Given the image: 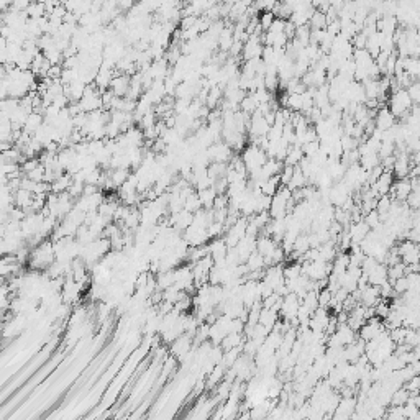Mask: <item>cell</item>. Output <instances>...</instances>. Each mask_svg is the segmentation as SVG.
I'll return each instance as SVG.
<instances>
[{"label": "cell", "instance_id": "6da1fadb", "mask_svg": "<svg viewBox=\"0 0 420 420\" xmlns=\"http://www.w3.org/2000/svg\"><path fill=\"white\" fill-rule=\"evenodd\" d=\"M414 107V102L410 99L407 89H401L397 92H392L389 95V102H387V109L391 110V114L396 117V118H404L405 115L410 114Z\"/></svg>", "mask_w": 420, "mask_h": 420}, {"label": "cell", "instance_id": "7a4b0ae2", "mask_svg": "<svg viewBox=\"0 0 420 420\" xmlns=\"http://www.w3.org/2000/svg\"><path fill=\"white\" fill-rule=\"evenodd\" d=\"M207 153H209V158L212 163H225V164L230 163L233 159V156H235V151H233L225 141L214 143L210 148H207Z\"/></svg>", "mask_w": 420, "mask_h": 420}, {"label": "cell", "instance_id": "3957f363", "mask_svg": "<svg viewBox=\"0 0 420 420\" xmlns=\"http://www.w3.org/2000/svg\"><path fill=\"white\" fill-rule=\"evenodd\" d=\"M269 123L266 122L265 115L261 112H254L250 118V128H248V135H250V140L253 138H263V136H268L269 133Z\"/></svg>", "mask_w": 420, "mask_h": 420}, {"label": "cell", "instance_id": "277c9868", "mask_svg": "<svg viewBox=\"0 0 420 420\" xmlns=\"http://www.w3.org/2000/svg\"><path fill=\"white\" fill-rule=\"evenodd\" d=\"M366 278H368V284L374 286V287H381L383 284H386L389 281V271H387V266L384 263H378L373 269H370L366 272Z\"/></svg>", "mask_w": 420, "mask_h": 420}, {"label": "cell", "instance_id": "5b68a950", "mask_svg": "<svg viewBox=\"0 0 420 420\" xmlns=\"http://www.w3.org/2000/svg\"><path fill=\"white\" fill-rule=\"evenodd\" d=\"M391 192L394 194V201L407 202V199H409L410 194H412V179H410V177L396 179L394 181Z\"/></svg>", "mask_w": 420, "mask_h": 420}, {"label": "cell", "instance_id": "8992f818", "mask_svg": "<svg viewBox=\"0 0 420 420\" xmlns=\"http://www.w3.org/2000/svg\"><path fill=\"white\" fill-rule=\"evenodd\" d=\"M374 125L379 132H387V130H391L394 125H396V117L391 114V110H389L387 107H384V109L378 110V115H376V118H374Z\"/></svg>", "mask_w": 420, "mask_h": 420}, {"label": "cell", "instance_id": "52a82bcc", "mask_svg": "<svg viewBox=\"0 0 420 420\" xmlns=\"http://www.w3.org/2000/svg\"><path fill=\"white\" fill-rule=\"evenodd\" d=\"M371 228L368 227V223L365 222V220H361V222H354L348 227V233L350 236H352V241L353 245H361L363 240L370 235Z\"/></svg>", "mask_w": 420, "mask_h": 420}, {"label": "cell", "instance_id": "ba28073f", "mask_svg": "<svg viewBox=\"0 0 420 420\" xmlns=\"http://www.w3.org/2000/svg\"><path fill=\"white\" fill-rule=\"evenodd\" d=\"M130 84H132V76L118 74V76H115L114 81H112L110 90L114 92L115 97H127V94L130 90Z\"/></svg>", "mask_w": 420, "mask_h": 420}, {"label": "cell", "instance_id": "9c48e42d", "mask_svg": "<svg viewBox=\"0 0 420 420\" xmlns=\"http://www.w3.org/2000/svg\"><path fill=\"white\" fill-rule=\"evenodd\" d=\"M278 243H276L274 240H272L271 236H266V235H259L256 238V251L259 254H261L263 258L268 259L271 256L272 253L276 251V248H278Z\"/></svg>", "mask_w": 420, "mask_h": 420}, {"label": "cell", "instance_id": "30bf717a", "mask_svg": "<svg viewBox=\"0 0 420 420\" xmlns=\"http://www.w3.org/2000/svg\"><path fill=\"white\" fill-rule=\"evenodd\" d=\"M43 125H45V115L43 114H36V112H33V114L28 115V120L27 123H25V132L30 133V135H34V133L40 130Z\"/></svg>", "mask_w": 420, "mask_h": 420}, {"label": "cell", "instance_id": "8fae6325", "mask_svg": "<svg viewBox=\"0 0 420 420\" xmlns=\"http://www.w3.org/2000/svg\"><path fill=\"white\" fill-rule=\"evenodd\" d=\"M281 187H283V184H281L279 176L269 177V179H266L265 183L259 185V189H261V194H263V196H268V197H274Z\"/></svg>", "mask_w": 420, "mask_h": 420}, {"label": "cell", "instance_id": "7c38bea8", "mask_svg": "<svg viewBox=\"0 0 420 420\" xmlns=\"http://www.w3.org/2000/svg\"><path fill=\"white\" fill-rule=\"evenodd\" d=\"M305 158V154H304V151H302V148L301 146H291V148H289V153H287V156H286V159H284V164L286 166H292V168H296V166H299V164L302 163V159Z\"/></svg>", "mask_w": 420, "mask_h": 420}, {"label": "cell", "instance_id": "4fadbf2b", "mask_svg": "<svg viewBox=\"0 0 420 420\" xmlns=\"http://www.w3.org/2000/svg\"><path fill=\"white\" fill-rule=\"evenodd\" d=\"M71 183H72V176L67 174V172H64V174H61L53 184H51V194H64V192H67Z\"/></svg>", "mask_w": 420, "mask_h": 420}, {"label": "cell", "instance_id": "5bb4252c", "mask_svg": "<svg viewBox=\"0 0 420 420\" xmlns=\"http://www.w3.org/2000/svg\"><path fill=\"white\" fill-rule=\"evenodd\" d=\"M217 196L218 194L215 192L214 187L199 190V197H201V202H202V209H205V210L214 209V202H215V199H217Z\"/></svg>", "mask_w": 420, "mask_h": 420}, {"label": "cell", "instance_id": "9a60e30c", "mask_svg": "<svg viewBox=\"0 0 420 420\" xmlns=\"http://www.w3.org/2000/svg\"><path fill=\"white\" fill-rule=\"evenodd\" d=\"M245 265L248 266L250 272H254V271H265V268H266V261H265V258H263L261 254L258 253V251H254V253L251 254V256H250L248 259H246Z\"/></svg>", "mask_w": 420, "mask_h": 420}, {"label": "cell", "instance_id": "2e32d148", "mask_svg": "<svg viewBox=\"0 0 420 420\" xmlns=\"http://www.w3.org/2000/svg\"><path fill=\"white\" fill-rule=\"evenodd\" d=\"M309 25H310V30H327V25H328L327 15L323 14V12L315 10L309 21Z\"/></svg>", "mask_w": 420, "mask_h": 420}, {"label": "cell", "instance_id": "e0dca14e", "mask_svg": "<svg viewBox=\"0 0 420 420\" xmlns=\"http://www.w3.org/2000/svg\"><path fill=\"white\" fill-rule=\"evenodd\" d=\"M258 107H259V103L256 102V99L253 97V94H248L243 99V102L240 103V110L243 112V114L250 115V117L258 110Z\"/></svg>", "mask_w": 420, "mask_h": 420}, {"label": "cell", "instance_id": "ac0fdd59", "mask_svg": "<svg viewBox=\"0 0 420 420\" xmlns=\"http://www.w3.org/2000/svg\"><path fill=\"white\" fill-rule=\"evenodd\" d=\"M184 210L190 212V214H196V212L202 210V202H201V197H199V192L196 190L194 194L185 199V205H184Z\"/></svg>", "mask_w": 420, "mask_h": 420}, {"label": "cell", "instance_id": "d6986e66", "mask_svg": "<svg viewBox=\"0 0 420 420\" xmlns=\"http://www.w3.org/2000/svg\"><path fill=\"white\" fill-rule=\"evenodd\" d=\"M27 15L30 18H43L46 17V7L43 2H33L30 3V7L27 8Z\"/></svg>", "mask_w": 420, "mask_h": 420}, {"label": "cell", "instance_id": "ffe728a7", "mask_svg": "<svg viewBox=\"0 0 420 420\" xmlns=\"http://www.w3.org/2000/svg\"><path fill=\"white\" fill-rule=\"evenodd\" d=\"M409 397H410V394H409V391H407L405 387L397 389V391L392 394L391 405H394V407H402V405H405L407 402H409Z\"/></svg>", "mask_w": 420, "mask_h": 420}, {"label": "cell", "instance_id": "44dd1931", "mask_svg": "<svg viewBox=\"0 0 420 420\" xmlns=\"http://www.w3.org/2000/svg\"><path fill=\"white\" fill-rule=\"evenodd\" d=\"M407 332H409V328L402 325V327H397V328H394V330H391L389 332V335H391V340L396 345H405Z\"/></svg>", "mask_w": 420, "mask_h": 420}, {"label": "cell", "instance_id": "7402d4cb", "mask_svg": "<svg viewBox=\"0 0 420 420\" xmlns=\"http://www.w3.org/2000/svg\"><path fill=\"white\" fill-rule=\"evenodd\" d=\"M363 220L368 223V227H370L371 230H376V228L383 225V220H381V215H379L378 210H371L370 214L365 215V218H363Z\"/></svg>", "mask_w": 420, "mask_h": 420}, {"label": "cell", "instance_id": "603a6c76", "mask_svg": "<svg viewBox=\"0 0 420 420\" xmlns=\"http://www.w3.org/2000/svg\"><path fill=\"white\" fill-rule=\"evenodd\" d=\"M276 20V15L272 14V12H263V14H259V25H261L263 32H269V28L272 27V23H274Z\"/></svg>", "mask_w": 420, "mask_h": 420}, {"label": "cell", "instance_id": "cb8c5ba5", "mask_svg": "<svg viewBox=\"0 0 420 420\" xmlns=\"http://www.w3.org/2000/svg\"><path fill=\"white\" fill-rule=\"evenodd\" d=\"M392 287H394V292H396V296H404V294L409 292V281H407V276L394 281Z\"/></svg>", "mask_w": 420, "mask_h": 420}, {"label": "cell", "instance_id": "d4e9b609", "mask_svg": "<svg viewBox=\"0 0 420 420\" xmlns=\"http://www.w3.org/2000/svg\"><path fill=\"white\" fill-rule=\"evenodd\" d=\"M332 299H333V294L330 292V289H328V287L319 291V307H322V309H328V307H330Z\"/></svg>", "mask_w": 420, "mask_h": 420}, {"label": "cell", "instance_id": "484cf974", "mask_svg": "<svg viewBox=\"0 0 420 420\" xmlns=\"http://www.w3.org/2000/svg\"><path fill=\"white\" fill-rule=\"evenodd\" d=\"M45 174H46V169H45V166H41L40 168H36V169L34 171H32V172H28L27 176L25 177H28V179H32L33 183H45Z\"/></svg>", "mask_w": 420, "mask_h": 420}, {"label": "cell", "instance_id": "4316f807", "mask_svg": "<svg viewBox=\"0 0 420 420\" xmlns=\"http://www.w3.org/2000/svg\"><path fill=\"white\" fill-rule=\"evenodd\" d=\"M294 172H296V168H292V166H284L283 172H281V174H279L281 184H283V185H287L289 183H291V179H292Z\"/></svg>", "mask_w": 420, "mask_h": 420}, {"label": "cell", "instance_id": "83f0119b", "mask_svg": "<svg viewBox=\"0 0 420 420\" xmlns=\"http://www.w3.org/2000/svg\"><path fill=\"white\" fill-rule=\"evenodd\" d=\"M404 387L409 391L410 396H412V394H419L420 392V376H415V378L410 379L409 383H405Z\"/></svg>", "mask_w": 420, "mask_h": 420}, {"label": "cell", "instance_id": "f1b7e54d", "mask_svg": "<svg viewBox=\"0 0 420 420\" xmlns=\"http://www.w3.org/2000/svg\"><path fill=\"white\" fill-rule=\"evenodd\" d=\"M352 45L354 50H366V45H368V38L365 36L363 33H358L356 36L352 40Z\"/></svg>", "mask_w": 420, "mask_h": 420}]
</instances>
